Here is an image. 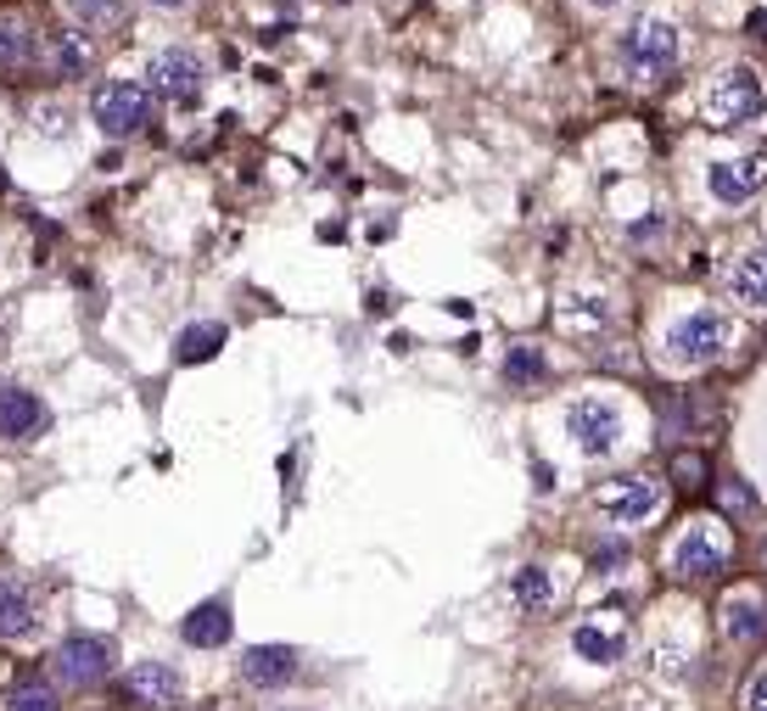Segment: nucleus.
Masks as SVG:
<instances>
[{
	"instance_id": "9d476101",
	"label": "nucleus",
	"mask_w": 767,
	"mask_h": 711,
	"mask_svg": "<svg viewBox=\"0 0 767 711\" xmlns=\"http://www.w3.org/2000/svg\"><path fill=\"white\" fill-rule=\"evenodd\" d=\"M762 185H767V158H729V163H711L706 168V191L723 202V208L756 202Z\"/></svg>"
},
{
	"instance_id": "412c9836",
	"label": "nucleus",
	"mask_w": 767,
	"mask_h": 711,
	"mask_svg": "<svg viewBox=\"0 0 767 711\" xmlns=\"http://www.w3.org/2000/svg\"><path fill=\"white\" fill-rule=\"evenodd\" d=\"M62 12L90 34H107V28L129 23V0H62Z\"/></svg>"
},
{
	"instance_id": "39448f33",
	"label": "nucleus",
	"mask_w": 767,
	"mask_h": 711,
	"mask_svg": "<svg viewBox=\"0 0 767 711\" xmlns=\"http://www.w3.org/2000/svg\"><path fill=\"white\" fill-rule=\"evenodd\" d=\"M90 113H95V124H102V135H113V140H129V135H140V129H147V113H152V102H147V84L107 79V84L90 96Z\"/></svg>"
},
{
	"instance_id": "cd10ccee",
	"label": "nucleus",
	"mask_w": 767,
	"mask_h": 711,
	"mask_svg": "<svg viewBox=\"0 0 767 711\" xmlns=\"http://www.w3.org/2000/svg\"><path fill=\"white\" fill-rule=\"evenodd\" d=\"M673 477H678V482H684V488H695V482H700V477H706V459H700V454H684V459H678V465H673Z\"/></svg>"
},
{
	"instance_id": "c85d7f7f",
	"label": "nucleus",
	"mask_w": 767,
	"mask_h": 711,
	"mask_svg": "<svg viewBox=\"0 0 767 711\" xmlns=\"http://www.w3.org/2000/svg\"><path fill=\"white\" fill-rule=\"evenodd\" d=\"M723 504H729V510H745L751 499H745V488H740V482H729V499H723Z\"/></svg>"
},
{
	"instance_id": "6e6552de",
	"label": "nucleus",
	"mask_w": 767,
	"mask_h": 711,
	"mask_svg": "<svg viewBox=\"0 0 767 711\" xmlns=\"http://www.w3.org/2000/svg\"><path fill=\"white\" fill-rule=\"evenodd\" d=\"M202 84H208V68H202L197 51H185V45H168V51H158L152 68H147V90L163 102H197Z\"/></svg>"
},
{
	"instance_id": "a878e982",
	"label": "nucleus",
	"mask_w": 767,
	"mask_h": 711,
	"mask_svg": "<svg viewBox=\"0 0 767 711\" xmlns=\"http://www.w3.org/2000/svg\"><path fill=\"white\" fill-rule=\"evenodd\" d=\"M7 711H62V706H57V689H51V684L28 678V684H18V689H12Z\"/></svg>"
},
{
	"instance_id": "1a4fd4ad",
	"label": "nucleus",
	"mask_w": 767,
	"mask_h": 711,
	"mask_svg": "<svg viewBox=\"0 0 767 711\" xmlns=\"http://www.w3.org/2000/svg\"><path fill=\"white\" fill-rule=\"evenodd\" d=\"M51 673L73 689H90L113 673V639H95V633H73L51 650Z\"/></svg>"
},
{
	"instance_id": "393cba45",
	"label": "nucleus",
	"mask_w": 767,
	"mask_h": 711,
	"mask_svg": "<svg viewBox=\"0 0 767 711\" xmlns=\"http://www.w3.org/2000/svg\"><path fill=\"white\" fill-rule=\"evenodd\" d=\"M84 68H90V45L79 34H57L51 39V73L57 79H79Z\"/></svg>"
},
{
	"instance_id": "4be33fe9",
	"label": "nucleus",
	"mask_w": 767,
	"mask_h": 711,
	"mask_svg": "<svg viewBox=\"0 0 767 711\" xmlns=\"http://www.w3.org/2000/svg\"><path fill=\"white\" fill-rule=\"evenodd\" d=\"M23 633H34V599L23 583L0 578V639H23Z\"/></svg>"
},
{
	"instance_id": "f257e3e1",
	"label": "nucleus",
	"mask_w": 767,
	"mask_h": 711,
	"mask_svg": "<svg viewBox=\"0 0 767 711\" xmlns=\"http://www.w3.org/2000/svg\"><path fill=\"white\" fill-rule=\"evenodd\" d=\"M700 118L711 129H740V124H756L767 118V84L756 68L734 62V68H717L706 79V96H700Z\"/></svg>"
},
{
	"instance_id": "ddd939ff",
	"label": "nucleus",
	"mask_w": 767,
	"mask_h": 711,
	"mask_svg": "<svg viewBox=\"0 0 767 711\" xmlns=\"http://www.w3.org/2000/svg\"><path fill=\"white\" fill-rule=\"evenodd\" d=\"M179 639H185L190 650H219V644H230V599H202L197 610H185Z\"/></svg>"
},
{
	"instance_id": "b1692460",
	"label": "nucleus",
	"mask_w": 767,
	"mask_h": 711,
	"mask_svg": "<svg viewBox=\"0 0 767 711\" xmlns=\"http://www.w3.org/2000/svg\"><path fill=\"white\" fill-rule=\"evenodd\" d=\"M515 599L526 610H549L555 605V583H549L544 566H521V572H515Z\"/></svg>"
},
{
	"instance_id": "a211bd4d",
	"label": "nucleus",
	"mask_w": 767,
	"mask_h": 711,
	"mask_svg": "<svg viewBox=\"0 0 767 711\" xmlns=\"http://www.w3.org/2000/svg\"><path fill=\"white\" fill-rule=\"evenodd\" d=\"M39 57V34L23 23V18H0V73H18V68H28Z\"/></svg>"
},
{
	"instance_id": "6ab92c4d",
	"label": "nucleus",
	"mask_w": 767,
	"mask_h": 711,
	"mask_svg": "<svg viewBox=\"0 0 767 711\" xmlns=\"http://www.w3.org/2000/svg\"><path fill=\"white\" fill-rule=\"evenodd\" d=\"M560 325L571 330V337H594V330L611 325V298H600V292L566 298V303H560Z\"/></svg>"
},
{
	"instance_id": "f8f14e48",
	"label": "nucleus",
	"mask_w": 767,
	"mask_h": 711,
	"mask_svg": "<svg viewBox=\"0 0 767 711\" xmlns=\"http://www.w3.org/2000/svg\"><path fill=\"white\" fill-rule=\"evenodd\" d=\"M242 678L253 689H286L298 678V650L292 644H253L242 655Z\"/></svg>"
},
{
	"instance_id": "5701e85b",
	"label": "nucleus",
	"mask_w": 767,
	"mask_h": 711,
	"mask_svg": "<svg viewBox=\"0 0 767 711\" xmlns=\"http://www.w3.org/2000/svg\"><path fill=\"white\" fill-rule=\"evenodd\" d=\"M544 353L538 348H526V342H515L510 353H504V364H499V375H504V387H533V382H544Z\"/></svg>"
},
{
	"instance_id": "4468645a",
	"label": "nucleus",
	"mask_w": 767,
	"mask_h": 711,
	"mask_svg": "<svg viewBox=\"0 0 767 711\" xmlns=\"http://www.w3.org/2000/svg\"><path fill=\"white\" fill-rule=\"evenodd\" d=\"M571 650H578L583 661H594V667H616V661L628 655V628H616V622H583L578 633H571Z\"/></svg>"
},
{
	"instance_id": "c756f323",
	"label": "nucleus",
	"mask_w": 767,
	"mask_h": 711,
	"mask_svg": "<svg viewBox=\"0 0 767 711\" xmlns=\"http://www.w3.org/2000/svg\"><path fill=\"white\" fill-rule=\"evenodd\" d=\"M152 7H163V12H185L190 0H152Z\"/></svg>"
},
{
	"instance_id": "dca6fc26",
	"label": "nucleus",
	"mask_w": 767,
	"mask_h": 711,
	"mask_svg": "<svg viewBox=\"0 0 767 711\" xmlns=\"http://www.w3.org/2000/svg\"><path fill=\"white\" fill-rule=\"evenodd\" d=\"M179 689H185L179 673L163 667V661H140V667H129V695H135L140 706H174Z\"/></svg>"
},
{
	"instance_id": "7ed1b4c3",
	"label": "nucleus",
	"mask_w": 767,
	"mask_h": 711,
	"mask_svg": "<svg viewBox=\"0 0 767 711\" xmlns=\"http://www.w3.org/2000/svg\"><path fill=\"white\" fill-rule=\"evenodd\" d=\"M678 51H684V39H678V28L666 18H644V23L628 28V39H621V62H628V73H639V79L673 73Z\"/></svg>"
},
{
	"instance_id": "2f4dec72",
	"label": "nucleus",
	"mask_w": 767,
	"mask_h": 711,
	"mask_svg": "<svg viewBox=\"0 0 767 711\" xmlns=\"http://www.w3.org/2000/svg\"><path fill=\"white\" fill-rule=\"evenodd\" d=\"M762 560H767V549H762Z\"/></svg>"
},
{
	"instance_id": "423d86ee",
	"label": "nucleus",
	"mask_w": 767,
	"mask_h": 711,
	"mask_svg": "<svg viewBox=\"0 0 767 711\" xmlns=\"http://www.w3.org/2000/svg\"><path fill=\"white\" fill-rule=\"evenodd\" d=\"M594 504L616 521V527H639V521H655L661 515L666 488L655 477H611V482H600Z\"/></svg>"
},
{
	"instance_id": "f03ea898",
	"label": "nucleus",
	"mask_w": 767,
	"mask_h": 711,
	"mask_svg": "<svg viewBox=\"0 0 767 711\" xmlns=\"http://www.w3.org/2000/svg\"><path fill=\"white\" fill-rule=\"evenodd\" d=\"M729 348H734V319L723 308H689L666 330V353L678 364H717Z\"/></svg>"
},
{
	"instance_id": "9b49d317",
	"label": "nucleus",
	"mask_w": 767,
	"mask_h": 711,
	"mask_svg": "<svg viewBox=\"0 0 767 711\" xmlns=\"http://www.w3.org/2000/svg\"><path fill=\"white\" fill-rule=\"evenodd\" d=\"M729 298L751 314H767V242H751L729 264Z\"/></svg>"
},
{
	"instance_id": "bb28decb",
	"label": "nucleus",
	"mask_w": 767,
	"mask_h": 711,
	"mask_svg": "<svg viewBox=\"0 0 767 711\" xmlns=\"http://www.w3.org/2000/svg\"><path fill=\"white\" fill-rule=\"evenodd\" d=\"M745 711H767V667L751 673V684H745Z\"/></svg>"
},
{
	"instance_id": "7c9ffc66",
	"label": "nucleus",
	"mask_w": 767,
	"mask_h": 711,
	"mask_svg": "<svg viewBox=\"0 0 767 711\" xmlns=\"http://www.w3.org/2000/svg\"><path fill=\"white\" fill-rule=\"evenodd\" d=\"M589 7H616V0H589Z\"/></svg>"
},
{
	"instance_id": "2eb2a0df",
	"label": "nucleus",
	"mask_w": 767,
	"mask_h": 711,
	"mask_svg": "<svg viewBox=\"0 0 767 711\" xmlns=\"http://www.w3.org/2000/svg\"><path fill=\"white\" fill-rule=\"evenodd\" d=\"M45 426V404L28 387H0V438H34Z\"/></svg>"
},
{
	"instance_id": "0eeeda50",
	"label": "nucleus",
	"mask_w": 767,
	"mask_h": 711,
	"mask_svg": "<svg viewBox=\"0 0 767 711\" xmlns=\"http://www.w3.org/2000/svg\"><path fill=\"white\" fill-rule=\"evenodd\" d=\"M566 432H571V443H578L583 454L605 459L621 443V432H628V420H621V409L611 398H578L566 409Z\"/></svg>"
},
{
	"instance_id": "20e7f679",
	"label": "nucleus",
	"mask_w": 767,
	"mask_h": 711,
	"mask_svg": "<svg viewBox=\"0 0 767 711\" xmlns=\"http://www.w3.org/2000/svg\"><path fill=\"white\" fill-rule=\"evenodd\" d=\"M723 566H729L723 527H717V521H689L673 544V572L684 583H711V578H723Z\"/></svg>"
},
{
	"instance_id": "f3484780",
	"label": "nucleus",
	"mask_w": 767,
	"mask_h": 711,
	"mask_svg": "<svg viewBox=\"0 0 767 711\" xmlns=\"http://www.w3.org/2000/svg\"><path fill=\"white\" fill-rule=\"evenodd\" d=\"M723 633H729L734 644L762 639V633H767V599H762V594H734V599L723 605Z\"/></svg>"
},
{
	"instance_id": "aec40b11",
	"label": "nucleus",
	"mask_w": 767,
	"mask_h": 711,
	"mask_svg": "<svg viewBox=\"0 0 767 711\" xmlns=\"http://www.w3.org/2000/svg\"><path fill=\"white\" fill-rule=\"evenodd\" d=\"M219 348H224V325H219V319H197V325L179 330L174 359H179V364H208V359H219Z\"/></svg>"
}]
</instances>
